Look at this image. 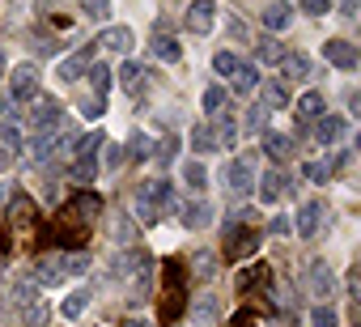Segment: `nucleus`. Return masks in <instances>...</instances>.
<instances>
[{"mask_svg": "<svg viewBox=\"0 0 361 327\" xmlns=\"http://www.w3.org/2000/svg\"><path fill=\"white\" fill-rule=\"evenodd\" d=\"M111 238H115V242H128V247H132V242L140 238V230H136V221H132L128 213H119V217H111Z\"/></svg>", "mask_w": 361, "mask_h": 327, "instance_id": "aec40b11", "label": "nucleus"}, {"mask_svg": "<svg viewBox=\"0 0 361 327\" xmlns=\"http://www.w3.org/2000/svg\"><path fill=\"white\" fill-rule=\"evenodd\" d=\"M221 102H226V90H221V85L204 90V111H221Z\"/></svg>", "mask_w": 361, "mask_h": 327, "instance_id": "603ef678", "label": "nucleus"}, {"mask_svg": "<svg viewBox=\"0 0 361 327\" xmlns=\"http://www.w3.org/2000/svg\"><path fill=\"white\" fill-rule=\"evenodd\" d=\"M230 327H255V319H251V314H238V319H234Z\"/></svg>", "mask_w": 361, "mask_h": 327, "instance_id": "bf43d9fd", "label": "nucleus"}, {"mask_svg": "<svg viewBox=\"0 0 361 327\" xmlns=\"http://www.w3.org/2000/svg\"><path fill=\"white\" fill-rule=\"evenodd\" d=\"M192 264H196V276H200V280H209V276L217 272V259H213V251H196V259H192Z\"/></svg>", "mask_w": 361, "mask_h": 327, "instance_id": "79ce46f5", "label": "nucleus"}, {"mask_svg": "<svg viewBox=\"0 0 361 327\" xmlns=\"http://www.w3.org/2000/svg\"><path fill=\"white\" fill-rule=\"evenodd\" d=\"M314 132H319V140H323V144H331V140H340V136H344V119H340V115H323Z\"/></svg>", "mask_w": 361, "mask_h": 327, "instance_id": "cd10ccee", "label": "nucleus"}, {"mask_svg": "<svg viewBox=\"0 0 361 327\" xmlns=\"http://www.w3.org/2000/svg\"><path fill=\"white\" fill-rule=\"evenodd\" d=\"M85 306H90V285H85V289H77V293H68V297H64V319H77V314H81V310H85Z\"/></svg>", "mask_w": 361, "mask_h": 327, "instance_id": "f704fd0d", "label": "nucleus"}, {"mask_svg": "<svg viewBox=\"0 0 361 327\" xmlns=\"http://www.w3.org/2000/svg\"><path fill=\"white\" fill-rule=\"evenodd\" d=\"M188 310H192V323H200V327H213V323H217V314H221V306H217V297H213V293L196 297Z\"/></svg>", "mask_w": 361, "mask_h": 327, "instance_id": "a211bd4d", "label": "nucleus"}, {"mask_svg": "<svg viewBox=\"0 0 361 327\" xmlns=\"http://www.w3.org/2000/svg\"><path fill=\"white\" fill-rule=\"evenodd\" d=\"M183 306H188V293H183V268H178V264H166V268H161V302H157L161 323L178 319V314H183Z\"/></svg>", "mask_w": 361, "mask_h": 327, "instance_id": "7ed1b4c3", "label": "nucleus"}, {"mask_svg": "<svg viewBox=\"0 0 361 327\" xmlns=\"http://www.w3.org/2000/svg\"><path fill=\"white\" fill-rule=\"evenodd\" d=\"M255 247H259V234L255 230H238L234 221L226 226V259H247Z\"/></svg>", "mask_w": 361, "mask_h": 327, "instance_id": "0eeeda50", "label": "nucleus"}, {"mask_svg": "<svg viewBox=\"0 0 361 327\" xmlns=\"http://www.w3.org/2000/svg\"><path fill=\"white\" fill-rule=\"evenodd\" d=\"M81 9L90 22H106L111 18V0H81Z\"/></svg>", "mask_w": 361, "mask_h": 327, "instance_id": "4c0bfd02", "label": "nucleus"}, {"mask_svg": "<svg viewBox=\"0 0 361 327\" xmlns=\"http://www.w3.org/2000/svg\"><path fill=\"white\" fill-rule=\"evenodd\" d=\"M35 272H39V280H43V285H60V280L68 276L60 255H56V259H51V255H47V259H39V268H35Z\"/></svg>", "mask_w": 361, "mask_h": 327, "instance_id": "5701e85b", "label": "nucleus"}, {"mask_svg": "<svg viewBox=\"0 0 361 327\" xmlns=\"http://www.w3.org/2000/svg\"><path fill=\"white\" fill-rule=\"evenodd\" d=\"M128 327H149V323H140V319H132V323H128Z\"/></svg>", "mask_w": 361, "mask_h": 327, "instance_id": "052dcab7", "label": "nucleus"}, {"mask_svg": "<svg viewBox=\"0 0 361 327\" xmlns=\"http://www.w3.org/2000/svg\"><path fill=\"white\" fill-rule=\"evenodd\" d=\"M123 157H128L123 149H111V153H106V171H119V166H123Z\"/></svg>", "mask_w": 361, "mask_h": 327, "instance_id": "4d7b16f0", "label": "nucleus"}, {"mask_svg": "<svg viewBox=\"0 0 361 327\" xmlns=\"http://www.w3.org/2000/svg\"><path fill=\"white\" fill-rule=\"evenodd\" d=\"M90 264H94V259H90L85 251H68V255H64V272H68V276H81V272H90Z\"/></svg>", "mask_w": 361, "mask_h": 327, "instance_id": "e433bc0d", "label": "nucleus"}, {"mask_svg": "<svg viewBox=\"0 0 361 327\" xmlns=\"http://www.w3.org/2000/svg\"><path fill=\"white\" fill-rule=\"evenodd\" d=\"M209 221H213V209H209L204 200H188V204H183V226H188V230H204Z\"/></svg>", "mask_w": 361, "mask_h": 327, "instance_id": "6ab92c4d", "label": "nucleus"}, {"mask_svg": "<svg viewBox=\"0 0 361 327\" xmlns=\"http://www.w3.org/2000/svg\"><path fill=\"white\" fill-rule=\"evenodd\" d=\"M285 192H293V187H289V179H285L281 171H268V175L259 179V204H276Z\"/></svg>", "mask_w": 361, "mask_h": 327, "instance_id": "2eb2a0df", "label": "nucleus"}, {"mask_svg": "<svg viewBox=\"0 0 361 327\" xmlns=\"http://www.w3.org/2000/svg\"><path fill=\"white\" fill-rule=\"evenodd\" d=\"M217 144H226V149H234V140H238V123L230 119V115H217Z\"/></svg>", "mask_w": 361, "mask_h": 327, "instance_id": "2f4dec72", "label": "nucleus"}, {"mask_svg": "<svg viewBox=\"0 0 361 327\" xmlns=\"http://www.w3.org/2000/svg\"><path fill=\"white\" fill-rule=\"evenodd\" d=\"M327 175H331V161H306V179L310 183H327Z\"/></svg>", "mask_w": 361, "mask_h": 327, "instance_id": "49530a36", "label": "nucleus"}, {"mask_svg": "<svg viewBox=\"0 0 361 327\" xmlns=\"http://www.w3.org/2000/svg\"><path fill=\"white\" fill-rule=\"evenodd\" d=\"M161 204H166V183H161V179L145 183V187L136 192V221H140V226H157Z\"/></svg>", "mask_w": 361, "mask_h": 327, "instance_id": "20e7f679", "label": "nucleus"}, {"mask_svg": "<svg viewBox=\"0 0 361 327\" xmlns=\"http://www.w3.org/2000/svg\"><path fill=\"white\" fill-rule=\"evenodd\" d=\"M251 166H255V153H247V157H238V161H230L226 166V187H230V196H247L251 187H255V175H251Z\"/></svg>", "mask_w": 361, "mask_h": 327, "instance_id": "39448f33", "label": "nucleus"}, {"mask_svg": "<svg viewBox=\"0 0 361 327\" xmlns=\"http://www.w3.org/2000/svg\"><path fill=\"white\" fill-rule=\"evenodd\" d=\"M90 64H94V47H81L77 56H68V60L56 68V77H60V81H77V77H81Z\"/></svg>", "mask_w": 361, "mask_h": 327, "instance_id": "dca6fc26", "label": "nucleus"}, {"mask_svg": "<svg viewBox=\"0 0 361 327\" xmlns=\"http://www.w3.org/2000/svg\"><path fill=\"white\" fill-rule=\"evenodd\" d=\"M94 171H98L94 157H77V161H73V179H77V183H94Z\"/></svg>", "mask_w": 361, "mask_h": 327, "instance_id": "58836bf2", "label": "nucleus"}, {"mask_svg": "<svg viewBox=\"0 0 361 327\" xmlns=\"http://www.w3.org/2000/svg\"><path fill=\"white\" fill-rule=\"evenodd\" d=\"M183 183H188L192 192H200V187L209 183V171L200 166V161H188V166H183Z\"/></svg>", "mask_w": 361, "mask_h": 327, "instance_id": "c9c22d12", "label": "nucleus"}, {"mask_svg": "<svg viewBox=\"0 0 361 327\" xmlns=\"http://www.w3.org/2000/svg\"><path fill=\"white\" fill-rule=\"evenodd\" d=\"M102 144H106V136H102V132H90V136H81V140H77V157H94Z\"/></svg>", "mask_w": 361, "mask_h": 327, "instance_id": "a19ab883", "label": "nucleus"}, {"mask_svg": "<svg viewBox=\"0 0 361 327\" xmlns=\"http://www.w3.org/2000/svg\"><path fill=\"white\" fill-rule=\"evenodd\" d=\"M357 9H361V0H340V18H348V22H353V18H357Z\"/></svg>", "mask_w": 361, "mask_h": 327, "instance_id": "6e6d98bb", "label": "nucleus"}, {"mask_svg": "<svg viewBox=\"0 0 361 327\" xmlns=\"http://www.w3.org/2000/svg\"><path fill=\"white\" fill-rule=\"evenodd\" d=\"M264 153H268L272 161H285V157L293 153V144H289V136H281V132H264Z\"/></svg>", "mask_w": 361, "mask_h": 327, "instance_id": "4be33fe9", "label": "nucleus"}, {"mask_svg": "<svg viewBox=\"0 0 361 327\" xmlns=\"http://www.w3.org/2000/svg\"><path fill=\"white\" fill-rule=\"evenodd\" d=\"M213 13H217L213 0H192V9H188V30H192V35H209V30H213Z\"/></svg>", "mask_w": 361, "mask_h": 327, "instance_id": "f8f14e48", "label": "nucleus"}, {"mask_svg": "<svg viewBox=\"0 0 361 327\" xmlns=\"http://www.w3.org/2000/svg\"><path fill=\"white\" fill-rule=\"evenodd\" d=\"M5 166H13V144L0 140V171H5Z\"/></svg>", "mask_w": 361, "mask_h": 327, "instance_id": "13d9d810", "label": "nucleus"}, {"mask_svg": "<svg viewBox=\"0 0 361 327\" xmlns=\"http://www.w3.org/2000/svg\"><path fill=\"white\" fill-rule=\"evenodd\" d=\"M255 51H259V60H264V64H281V60L289 56L281 39H259V47H255Z\"/></svg>", "mask_w": 361, "mask_h": 327, "instance_id": "c756f323", "label": "nucleus"}, {"mask_svg": "<svg viewBox=\"0 0 361 327\" xmlns=\"http://www.w3.org/2000/svg\"><path fill=\"white\" fill-rule=\"evenodd\" d=\"M77 106H81L90 119H98V115H102V98H98V94H81V98H77Z\"/></svg>", "mask_w": 361, "mask_h": 327, "instance_id": "09e8293b", "label": "nucleus"}, {"mask_svg": "<svg viewBox=\"0 0 361 327\" xmlns=\"http://www.w3.org/2000/svg\"><path fill=\"white\" fill-rule=\"evenodd\" d=\"M268 230H272V234H281V238H285V234H289V230H293V221H289V217H272V226H268Z\"/></svg>", "mask_w": 361, "mask_h": 327, "instance_id": "5fc2aeb1", "label": "nucleus"}, {"mask_svg": "<svg viewBox=\"0 0 361 327\" xmlns=\"http://www.w3.org/2000/svg\"><path fill=\"white\" fill-rule=\"evenodd\" d=\"M310 323H314V327H340V319H336V310H331L327 302H319V306H314Z\"/></svg>", "mask_w": 361, "mask_h": 327, "instance_id": "37998d69", "label": "nucleus"}, {"mask_svg": "<svg viewBox=\"0 0 361 327\" xmlns=\"http://www.w3.org/2000/svg\"><path fill=\"white\" fill-rule=\"evenodd\" d=\"M174 157H178V136H166V140L157 144V166H170Z\"/></svg>", "mask_w": 361, "mask_h": 327, "instance_id": "c03bdc74", "label": "nucleus"}, {"mask_svg": "<svg viewBox=\"0 0 361 327\" xmlns=\"http://www.w3.org/2000/svg\"><path fill=\"white\" fill-rule=\"evenodd\" d=\"M255 285H268V268H247L238 276V289H255Z\"/></svg>", "mask_w": 361, "mask_h": 327, "instance_id": "a18cd8bd", "label": "nucleus"}, {"mask_svg": "<svg viewBox=\"0 0 361 327\" xmlns=\"http://www.w3.org/2000/svg\"><path fill=\"white\" fill-rule=\"evenodd\" d=\"M259 102H264L268 111H272V106H285V102H289V90H285V81H264V98H259Z\"/></svg>", "mask_w": 361, "mask_h": 327, "instance_id": "7c9ffc66", "label": "nucleus"}, {"mask_svg": "<svg viewBox=\"0 0 361 327\" xmlns=\"http://www.w3.org/2000/svg\"><path fill=\"white\" fill-rule=\"evenodd\" d=\"M213 68H217L221 77H230V73L238 68V56H234V51H217V56H213Z\"/></svg>", "mask_w": 361, "mask_h": 327, "instance_id": "de8ad7c7", "label": "nucleus"}, {"mask_svg": "<svg viewBox=\"0 0 361 327\" xmlns=\"http://www.w3.org/2000/svg\"><path fill=\"white\" fill-rule=\"evenodd\" d=\"M47 319H51V310H47L43 302H30V306L22 310V327H47Z\"/></svg>", "mask_w": 361, "mask_h": 327, "instance_id": "473e14b6", "label": "nucleus"}, {"mask_svg": "<svg viewBox=\"0 0 361 327\" xmlns=\"http://www.w3.org/2000/svg\"><path fill=\"white\" fill-rule=\"evenodd\" d=\"M128 149H132V157H149V153H153V144H149V136H145V132H132Z\"/></svg>", "mask_w": 361, "mask_h": 327, "instance_id": "8fccbe9b", "label": "nucleus"}, {"mask_svg": "<svg viewBox=\"0 0 361 327\" xmlns=\"http://www.w3.org/2000/svg\"><path fill=\"white\" fill-rule=\"evenodd\" d=\"M281 73H285V81H302V77H310V60L306 56H285Z\"/></svg>", "mask_w": 361, "mask_h": 327, "instance_id": "a878e982", "label": "nucleus"}, {"mask_svg": "<svg viewBox=\"0 0 361 327\" xmlns=\"http://www.w3.org/2000/svg\"><path fill=\"white\" fill-rule=\"evenodd\" d=\"M192 149H196V153H217V136H213L209 123H196V128H192Z\"/></svg>", "mask_w": 361, "mask_h": 327, "instance_id": "c85d7f7f", "label": "nucleus"}, {"mask_svg": "<svg viewBox=\"0 0 361 327\" xmlns=\"http://www.w3.org/2000/svg\"><path fill=\"white\" fill-rule=\"evenodd\" d=\"M327 9H331V0H302V13L306 18H323Z\"/></svg>", "mask_w": 361, "mask_h": 327, "instance_id": "3c124183", "label": "nucleus"}, {"mask_svg": "<svg viewBox=\"0 0 361 327\" xmlns=\"http://www.w3.org/2000/svg\"><path fill=\"white\" fill-rule=\"evenodd\" d=\"M39 238V217H35V204L26 196H18L9 204V217H5V251H30Z\"/></svg>", "mask_w": 361, "mask_h": 327, "instance_id": "f03ea898", "label": "nucleus"}, {"mask_svg": "<svg viewBox=\"0 0 361 327\" xmlns=\"http://www.w3.org/2000/svg\"><path fill=\"white\" fill-rule=\"evenodd\" d=\"M90 81H94V94L102 98V94L111 90V68H106V64H90Z\"/></svg>", "mask_w": 361, "mask_h": 327, "instance_id": "ea45409f", "label": "nucleus"}, {"mask_svg": "<svg viewBox=\"0 0 361 327\" xmlns=\"http://www.w3.org/2000/svg\"><path fill=\"white\" fill-rule=\"evenodd\" d=\"M30 302H39V285L30 280V276H18V280H9L5 285V293H0V310H22V306H30Z\"/></svg>", "mask_w": 361, "mask_h": 327, "instance_id": "423d86ee", "label": "nucleus"}, {"mask_svg": "<svg viewBox=\"0 0 361 327\" xmlns=\"http://www.w3.org/2000/svg\"><path fill=\"white\" fill-rule=\"evenodd\" d=\"M306 289H310V297L327 302V297L336 293V276H331V268H327V264H310V272H306Z\"/></svg>", "mask_w": 361, "mask_h": 327, "instance_id": "9d476101", "label": "nucleus"}, {"mask_svg": "<svg viewBox=\"0 0 361 327\" xmlns=\"http://www.w3.org/2000/svg\"><path fill=\"white\" fill-rule=\"evenodd\" d=\"M128 285H132V289H128V302H132V306H140V302L149 297V285H153V264H149V255H145V264L128 276Z\"/></svg>", "mask_w": 361, "mask_h": 327, "instance_id": "ddd939ff", "label": "nucleus"}, {"mask_svg": "<svg viewBox=\"0 0 361 327\" xmlns=\"http://www.w3.org/2000/svg\"><path fill=\"white\" fill-rule=\"evenodd\" d=\"M132 43H136V39H132V30H128V26H106V30H102V39H98L94 47H106V51L128 56V51H132Z\"/></svg>", "mask_w": 361, "mask_h": 327, "instance_id": "4468645a", "label": "nucleus"}, {"mask_svg": "<svg viewBox=\"0 0 361 327\" xmlns=\"http://www.w3.org/2000/svg\"><path fill=\"white\" fill-rule=\"evenodd\" d=\"M323 60H327L331 68H344V73H353V68H357V51H353V43H344V39L323 43Z\"/></svg>", "mask_w": 361, "mask_h": 327, "instance_id": "9b49d317", "label": "nucleus"}, {"mask_svg": "<svg viewBox=\"0 0 361 327\" xmlns=\"http://www.w3.org/2000/svg\"><path fill=\"white\" fill-rule=\"evenodd\" d=\"M98 213H102V204H98L94 196H77V200H68V204L60 209V217H56V238H60L64 247H73V251H77V247L90 238V230H94Z\"/></svg>", "mask_w": 361, "mask_h": 327, "instance_id": "f257e3e1", "label": "nucleus"}, {"mask_svg": "<svg viewBox=\"0 0 361 327\" xmlns=\"http://www.w3.org/2000/svg\"><path fill=\"white\" fill-rule=\"evenodd\" d=\"M319 221H323V204L319 200H310V204L298 209V234L302 238H314L319 234Z\"/></svg>", "mask_w": 361, "mask_h": 327, "instance_id": "f3484780", "label": "nucleus"}, {"mask_svg": "<svg viewBox=\"0 0 361 327\" xmlns=\"http://www.w3.org/2000/svg\"><path fill=\"white\" fill-rule=\"evenodd\" d=\"M230 81H234V94H251L259 85V73H255V64H238L230 73Z\"/></svg>", "mask_w": 361, "mask_h": 327, "instance_id": "412c9836", "label": "nucleus"}, {"mask_svg": "<svg viewBox=\"0 0 361 327\" xmlns=\"http://www.w3.org/2000/svg\"><path fill=\"white\" fill-rule=\"evenodd\" d=\"M157 60H166V64H174L178 56H183V51H178V39H170V35H153V47H149Z\"/></svg>", "mask_w": 361, "mask_h": 327, "instance_id": "b1692460", "label": "nucleus"}, {"mask_svg": "<svg viewBox=\"0 0 361 327\" xmlns=\"http://www.w3.org/2000/svg\"><path fill=\"white\" fill-rule=\"evenodd\" d=\"M0 73H5V56H0Z\"/></svg>", "mask_w": 361, "mask_h": 327, "instance_id": "680f3d73", "label": "nucleus"}, {"mask_svg": "<svg viewBox=\"0 0 361 327\" xmlns=\"http://www.w3.org/2000/svg\"><path fill=\"white\" fill-rule=\"evenodd\" d=\"M226 30H230V39H234V43H247V26H243L238 18H226Z\"/></svg>", "mask_w": 361, "mask_h": 327, "instance_id": "864d4df0", "label": "nucleus"}, {"mask_svg": "<svg viewBox=\"0 0 361 327\" xmlns=\"http://www.w3.org/2000/svg\"><path fill=\"white\" fill-rule=\"evenodd\" d=\"M259 18H264V26H268V30H285V26L293 22V9H289V5H268Z\"/></svg>", "mask_w": 361, "mask_h": 327, "instance_id": "393cba45", "label": "nucleus"}, {"mask_svg": "<svg viewBox=\"0 0 361 327\" xmlns=\"http://www.w3.org/2000/svg\"><path fill=\"white\" fill-rule=\"evenodd\" d=\"M0 111H5V98H0Z\"/></svg>", "mask_w": 361, "mask_h": 327, "instance_id": "e2e57ef3", "label": "nucleus"}, {"mask_svg": "<svg viewBox=\"0 0 361 327\" xmlns=\"http://www.w3.org/2000/svg\"><path fill=\"white\" fill-rule=\"evenodd\" d=\"M9 90H13V98L22 102V98H35L39 94V64H18L13 68V81H9Z\"/></svg>", "mask_w": 361, "mask_h": 327, "instance_id": "1a4fd4ad", "label": "nucleus"}, {"mask_svg": "<svg viewBox=\"0 0 361 327\" xmlns=\"http://www.w3.org/2000/svg\"><path fill=\"white\" fill-rule=\"evenodd\" d=\"M60 119H64V111H60L56 98H35V111H30L35 132H51V128H60Z\"/></svg>", "mask_w": 361, "mask_h": 327, "instance_id": "6e6552de", "label": "nucleus"}, {"mask_svg": "<svg viewBox=\"0 0 361 327\" xmlns=\"http://www.w3.org/2000/svg\"><path fill=\"white\" fill-rule=\"evenodd\" d=\"M319 111H323V94H302V98H298V119H302V123H314Z\"/></svg>", "mask_w": 361, "mask_h": 327, "instance_id": "bb28decb", "label": "nucleus"}, {"mask_svg": "<svg viewBox=\"0 0 361 327\" xmlns=\"http://www.w3.org/2000/svg\"><path fill=\"white\" fill-rule=\"evenodd\" d=\"M264 128H268V106H264V102H251V111H247V132L259 136Z\"/></svg>", "mask_w": 361, "mask_h": 327, "instance_id": "72a5a7b5", "label": "nucleus"}]
</instances>
